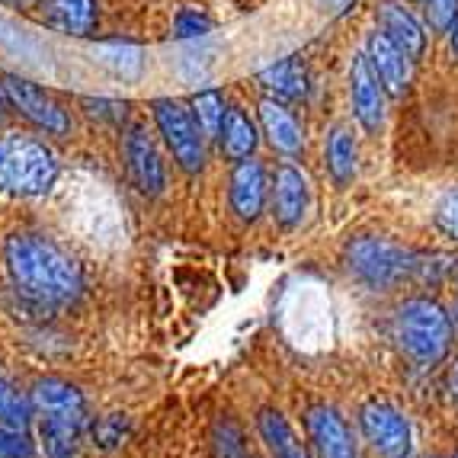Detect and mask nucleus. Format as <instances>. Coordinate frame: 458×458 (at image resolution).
Returning <instances> with one entry per match:
<instances>
[{"mask_svg":"<svg viewBox=\"0 0 458 458\" xmlns=\"http://www.w3.org/2000/svg\"><path fill=\"white\" fill-rule=\"evenodd\" d=\"M449 391H452V397L458 401V362L449 369Z\"/></svg>","mask_w":458,"mask_h":458,"instance_id":"7c9ffc66","label":"nucleus"},{"mask_svg":"<svg viewBox=\"0 0 458 458\" xmlns=\"http://www.w3.org/2000/svg\"><path fill=\"white\" fill-rule=\"evenodd\" d=\"M346 267L369 289H391L401 279H407L420 263L407 247L394 244L388 237L362 234L346 244Z\"/></svg>","mask_w":458,"mask_h":458,"instance_id":"39448f33","label":"nucleus"},{"mask_svg":"<svg viewBox=\"0 0 458 458\" xmlns=\"http://www.w3.org/2000/svg\"><path fill=\"white\" fill-rule=\"evenodd\" d=\"M308 436L318 458H356V445L346 420L330 404H314L308 411Z\"/></svg>","mask_w":458,"mask_h":458,"instance_id":"ddd939ff","label":"nucleus"},{"mask_svg":"<svg viewBox=\"0 0 458 458\" xmlns=\"http://www.w3.org/2000/svg\"><path fill=\"white\" fill-rule=\"evenodd\" d=\"M257 429H260L263 443H267L269 455L273 458H308L298 436L292 433L289 420L283 417V411L276 407H263L260 417H257Z\"/></svg>","mask_w":458,"mask_h":458,"instance_id":"aec40b11","label":"nucleus"},{"mask_svg":"<svg viewBox=\"0 0 458 458\" xmlns=\"http://www.w3.org/2000/svg\"><path fill=\"white\" fill-rule=\"evenodd\" d=\"M4 93H7L10 106L20 115H26L36 129L48 131V135H68L71 129L68 113L42 87H36L32 81H26L20 74H7L4 77Z\"/></svg>","mask_w":458,"mask_h":458,"instance_id":"6e6552de","label":"nucleus"},{"mask_svg":"<svg viewBox=\"0 0 458 458\" xmlns=\"http://www.w3.org/2000/svg\"><path fill=\"white\" fill-rule=\"evenodd\" d=\"M10 7H20V10H32V7H38L42 0H7Z\"/></svg>","mask_w":458,"mask_h":458,"instance_id":"2f4dec72","label":"nucleus"},{"mask_svg":"<svg viewBox=\"0 0 458 458\" xmlns=\"http://www.w3.org/2000/svg\"><path fill=\"white\" fill-rule=\"evenodd\" d=\"M350 99L352 113L366 131H378L385 123V87L372 71L366 55H352L350 64Z\"/></svg>","mask_w":458,"mask_h":458,"instance_id":"9d476101","label":"nucleus"},{"mask_svg":"<svg viewBox=\"0 0 458 458\" xmlns=\"http://www.w3.org/2000/svg\"><path fill=\"white\" fill-rule=\"evenodd\" d=\"M90 55L123 81H138L145 71V52L131 42H97L90 46Z\"/></svg>","mask_w":458,"mask_h":458,"instance_id":"4be33fe9","label":"nucleus"},{"mask_svg":"<svg viewBox=\"0 0 458 458\" xmlns=\"http://www.w3.org/2000/svg\"><path fill=\"white\" fill-rule=\"evenodd\" d=\"M218 141H222V151L228 161H244V157H253V151L260 145V135H257V125L250 123V115L244 109L231 106L225 113Z\"/></svg>","mask_w":458,"mask_h":458,"instance_id":"6ab92c4d","label":"nucleus"},{"mask_svg":"<svg viewBox=\"0 0 458 458\" xmlns=\"http://www.w3.org/2000/svg\"><path fill=\"white\" fill-rule=\"evenodd\" d=\"M190 109H192V115H196V123H199V129H202V135H206V138H218V131H222V123H225V113H228L222 93H218V90L196 93V97L190 99Z\"/></svg>","mask_w":458,"mask_h":458,"instance_id":"b1692460","label":"nucleus"},{"mask_svg":"<svg viewBox=\"0 0 458 458\" xmlns=\"http://www.w3.org/2000/svg\"><path fill=\"white\" fill-rule=\"evenodd\" d=\"M269 199V183H267V170L260 161L244 157L237 161L231 170V208L241 222H257L260 212L267 208Z\"/></svg>","mask_w":458,"mask_h":458,"instance_id":"f8f14e48","label":"nucleus"},{"mask_svg":"<svg viewBox=\"0 0 458 458\" xmlns=\"http://www.w3.org/2000/svg\"><path fill=\"white\" fill-rule=\"evenodd\" d=\"M30 420H32V401L23 394V391H16L13 382L0 372V423L26 429Z\"/></svg>","mask_w":458,"mask_h":458,"instance_id":"393cba45","label":"nucleus"},{"mask_svg":"<svg viewBox=\"0 0 458 458\" xmlns=\"http://www.w3.org/2000/svg\"><path fill=\"white\" fill-rule=\"evenodd\" d=\"M10 283L38 305H68L84 289L81 267L38 234H13L4 244Z\"/></svg>","mask_w":458,"mask_h":458,"instance_id":"f257e3e1","label":"nucleus"},{"mask_svg":"<svg viewBox=\"0 0 458 458\" xmlns=\"http://www.w3.org/2000/svg\"><path fill=\"white\" fill-rule=\"evenodd\" d=\"M0 48L10 58H20V62H30V64H42L48 55L46 46L32 32H26L23 26H16L13 20H4V16H0Z\"/></svg>","mask_w":458,"mask_h":458,"instance_id":"5701e85b","label":"nucleus"},{"mask_svg":"<svg viewBox=\"0 0 458 458\" xmlns=\"http://www.w3.org/2000/svg\"><path fill=\"white\" fill-rule=\"evenodd\" d=\"M394 340L417 366H436L452 344L449 314L429 298H411L394 314Z\"/></svg>","mask_w":458,"mask_h":458,"instance_id":"7ed1b4c3","label":"nucleus"},{"mask_svg":"<svg viewBox=\"0 0 458 458\" xmlns=\"http://www.w3.org/2000/svg\"><path fill=\"white\" fill-rule=\"evenodd\" d=\"M123 154H125V167H129L131 183L145 192V196H161L164 183H167V174H164L161 151H157V145H154L151 135H148L141 125H131V129L125 131Z\"/></svg>","mask_w":458,"mask_h":458,"instance_id":"1a4fd4ad","label":"nucleus"},{"mask_svg":"<svg viewBox=\"0 0 458 458\" xmlns=\"http://www.w3.org/2000/svg\"><path fill=\"white\" fill-rule=\"evenodd\" d=\"M327 170L336 186L352 183V176L360 170V148H356V138L350 135V129H344V125L330 129L327 135Z\"/></svg>","mask_w":458,"mask_h":458,"instance_id":"412c9836","label":"nucleus"},{"mask_svg":"<svg viewBox=\"0 0 458 458\" xmlns=\"http://www.w3.org/2000/svg\"><path fill=\"white\" fill-rule=\"evenodd\" d=\"M46 20L64 36L84 38L97 30V0H42Z\"/></svg>","mask_w":458,"mask_h":458,"instance_id":"dca6fc26","label":"nucleus"},{"mask_svg":"<svg viewBox=\"0 0 458 458\" xmlns=\"http://www.w3.org/2000/svg\"><path fill=\"white\" fill-rule=\"evenodd\" d=\"M436 222H439V228H443L445 234L458 241V186L439 199V206H436Z\"/></svg>","mask_w":458,"mask_h":458,"instance_id":"c756f323","label":"nucleus"},{"mask_svg":"<svg viewBox=\"0 0 458 458\" xmlns=\"http://www.w3.org/2000/svg\"><path fill=\"white\" fill-rule=\"evenodd\" d=\"M455 458H458V455H455Z\"/></svg>","mask_w":458,"mask_h":458,"instance_id":"e433bc0d","label":"nucleus"},{"mask_svg":"<svg viewBox=\"0 0 458 458\" xmlns=\"http://www.w3.org/2000/svg\"><path fill=\"white\" fill-rule=\"evenodd\" d=\"M154 123L174 161L186 174H199L206 167V135L199 129L196 115L180 99H154Z\"/></svg>","mask_w":458,"mask_h":458,"instance_id":"423d86ee","label":"nucleus"},{"mask_svg":"<svg viewBox=\"0 0 458 458\" xmlns=\"http://www.w3.org/2000/svg\"><path fill=\"white\" fill-rule=\"evenodd\" d=\"M58 180L52 148L36 138H0V190L10 196H46Z\"/></svg>","mask_w":458,"mask_h":458,"instance_id":"20e7f679","label":"nucleus"},{"mask_svg":"<svg viewBox=\"0 0 458 458\" xmlns=\"http://www.w3.org/2000/svg\"><path fill=\"white\" fill-rule=\"evenodd\" d=\"M366 58H369V64H372L375 74H378V81H382L385 93L401 97V93L407 90L413 58L404 52V48H397L385 32H372V36H369Z\"/></svg>","mask_w":458,"mask_h":458,"instance_id":"4468645a","label":"nucleus"},{"mask_svg":"<svg viewBox=\"0 0 458 458\" xmlns=\"http://www.w3.org/2000/svg\"><path fill=\"white\" fill-rule=\"evenodd\" d=\"M452 55L458 58V20L452 23Z\"/></svg>","mask_w":458,"mask_h":458,"instance_id":"473e14b6","label":"nucleus"},{"mask_svg":"<svg viewBox=\"0 0 458 458\" xmlns=\"http://www.w3.org/2000/svg\"><path fill=\"white\" fill-rule=\"evenodd\" d=\"M0 458H32V439L26 429L0 423Z\"/></svg>","mask_w":458,"mask_h":458,"instance_id":"bb28decb","label":"nucleus"},{"mask_svg":"<svg viewBox=\"0 0 458 458\" xmlns=\"http://www.w3.org/2000/svg\"><path fill=\"white\" fill-rule=\"evenodd\" d=\"M378 26H382V32L397 48H404V52L411 55L413 62H417L423 55V48H427V32L420 30V23H417L404 7L391 4V0H385L382 7H378Z\"/></svg>","mask_w":458,"mask_h":458,"instance_id":"f3484780","label":"nucleus"},{"mask_svg":"<svg viewBox=\"0 0 458 458\" xmlns=\"http://www.w3.org/2000/svg\"><path fill=\"white\" fill-rule=\"evenodd\" d=\"M324 7H340V4H344V0H321Z\"/></svg>","mask_w":458,"mask_h":458,"instance_id":"f704fd0d","label":"nucleus"},{"mask_svg":"<svg viewBox=\"0 0 458 458\" xmlns=\"http://www.w3.org/2000/svg\"><path fill=\"white\" fill-rule=\"evenodd\" d=\"M125 429H129V420H125V417H119V413H109V417H103V420L97 423V429H93V439H97L103 449H113V445L123 443Z\"/></svg>","mask_w":458,"mask_h":458,"instance_id":"cd10ccee","label":"nucleus"},{"mask_svg":"<svg viewBox=\"0 0 458 458\" xmlns=\"http://www.w3.org/2000/svg\"><path fill=\"white\" fill-rule=\"evenodd\" d=\"M427 20L436 32H449L458 20V0H427Z\"/></svg>","mask_w":458,"mask_h":458,"instance_id":"c85d7f7f","label":"nucleus"},{"mask_svg":"<svg viewBox=\"0 0 458 458\" xmlns=\"http://www.w3.org/2000/svg\"><path fill=\"white\" fill-rule=\"evenodd\" d=\"M32 417L38 420V436L48 458H74L81 429L87 423L84 394L64 378H38L32 385Z\"/></svg>","mask_w":458,"mask_h":458,"instance_id":"f03ea898","label":"nucleus"},{"mask_svg":"<svg viewBox=\"0 0 458 458\" xmlns=\"http://www.w3.org/2000/svg\"><path fill=\"white\" fill-rule=\"evenodd\" d=\"M311 206V186L308 176L295 164H279L273 176V215L283 228H298L305 222Z\"/></svg>","mask_w":458,"mask_h":458,"instance_id":"9b49d317","label":"nucleus"},{"mask_svg":"<svg viewBox=\"0 0 458 458\" xmlns=\"http://www.w3.org/2000/svg\"><path fill=\"white\" fill-rule=\"evenodd\" d=\"M260 125L267 141L285 157H295L305 148V131L298 125V119L283 106V99L263 97L260 99Z\"/></svg>","mask_w":458,"mask_h":458,"instance_id":"2eb2a0df","label":"nucleus"},{"mask_svg":"<svg viewBox=\"0 0 458 458\" xmlns=\"http://www.w3.org/2000/svg\"><path fill=\"white\" fill-rule=\"evenodd\" d=\"M0 4H7V0H0Z\"/></svg>","mask_w":458,"mask_h":458,"instance_id":"c9c22d12","label":"nucleus"},{"mask_svg":"<svg viewBox=\"0 0 458 458\" xmlns=\"http://www.w3.org/2000/svg\"><path fill=\"white\" fill-rule=\"evenodd\" d=\"M4 106H7V93H4V84H0V115H4Z\"/></svg>","mask_w":458,"mask_h":458,"instance_id":"72a5a7b5","label":"nucleus"},{"mask_svg":"<svg viewBox=\"0 0 458 458\" xmlns=\"http://www.w3.org/2000/svg\"><path fill=\"white\" fill-rule=\"evenodd\" d=\"M257 84L276 99H301L308 93V68L301 58H283L257 74Z\"/></svg>","mask_w":458,"mask_h":458,"instance_id":"a211bd4d","label":"nucleus"},{"mask_svg":"<svg viewBox=\"0 0 458 458\" xmlns=\"http://www.w3.org/2000/svg\"><path fill=\"white\" fill-rule=\"evenodd\" d=\"M360 429L366 443L382 458H411V423L397 407L369 401L360 411Z\"/></svg>","mask_w":458,"mask_h":458,"instance_id":"0eeeda50","label":"nucleus"},{"mask_svg":"<svg viewBox=\"0 0 458 458\" xmlns=\"http://www.w3.org/2000/svg\"><path fill=\"white\" fill-rule=\"evenodd\" d=\"M212 20L199 10H180L174 20V36L176 38H206L212 32Z\"/></svg>","mask_w":458,"mask_h":458,"instance_id":"a878e982","label":"nucleus"}]
</instances>
